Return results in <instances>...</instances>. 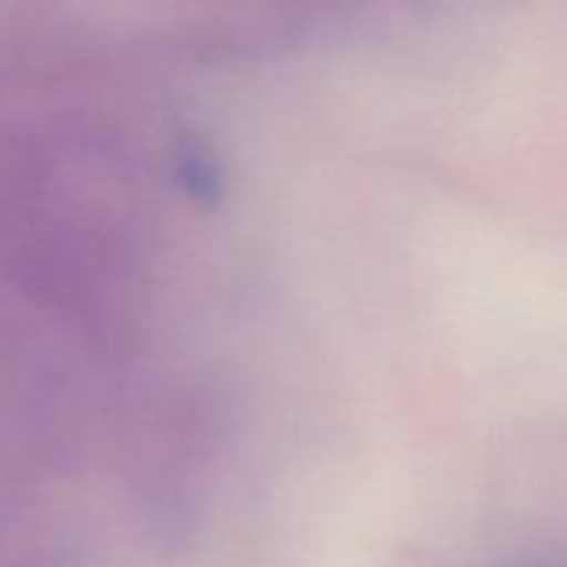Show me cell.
I'll use <instances>...</instances> for the list:
<instances>
[{"label":"cell","instance_id":"cell-1","mask_svg":"<svg viewBox=\"0 0 567 567\" xmlns=\"http://www.w3.org/2000/svg\"><path fill=\"white\" fill-rule=\"evenodd\" d=\"M540 567H546V565H540Z\"/></svg>","mask_w":567,"mask_h":567}]
</instances>
